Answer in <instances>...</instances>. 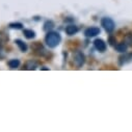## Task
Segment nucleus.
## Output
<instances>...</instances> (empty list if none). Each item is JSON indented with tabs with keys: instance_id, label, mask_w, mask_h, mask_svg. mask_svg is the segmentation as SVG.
I'll use <instances>...</instances> for the list:
<instances>
[{
	"instance_id": "nucleus-14",
	"label": "nucleus",
	"mask_w": 132,
	"mask_h": 132,
	"mask_svg": "<svg viewBox=\"0 0 132 132\" xmlns=\"http://www.w3.org/2000/svg\"><path fill=\"white\" fill-rule=\"evenodd\" d=\"M124 42L127 46L129 47H132V34H128L125 36V39H124Z\"/></svg>"
},
{
	"instance_id": "nucleus-12",
	"label": "nucleus",
	"mask_w": 132,
	"mask_h": 132,
	"mask_svg": "<svg viewBox=\"0 0 132 132\" xmlns=\"http://www.w3.org/2000/svg\"><path fill=\"white\" fill-rule=\"evenodd\" d=\"M114 48H116V50H117L118 52H126V50H127V45L125 44V42H123V43L116 44Z\"/></svg>"
},
{
	"instance_id": "nucleus-2",
	"label": "nucleus",
	"mask_w": 132,
	"mask_h": 132,
	"mask_svg": "<svg viewBox=\"0 0 132 132\" xmlns=\"http://www.w3.org/2000/svg\"><path fill=\"white\" fill-rule=\"evenodd\" d=\"M73 61H74V63H75V65L77 68H81L82 65H83V63H84V61H85V56H84V54L81 52V51H76L74 54H73Z\"/></svg>"
},
{
	"instance_id": "nucleus-6",
	"label": "nucleus",
	"mask_w": 132,
	"mask_h": 132,
	"mask_svg": "<svg viewBox=\"0 0 132 132\" xmlns=\"http://www.w3.org/2000/svg\"><path fill=\"white\" fill-rule=\"evenodd\" d=\"M38 65H39L38 61H36V60H28V61L24 64L23 69H24V70H36V69L38 68Z\"/></svg>"
},
{
	"instance_id": "nucleus-1",
	"label": "nucleus",
	"mask_w": 132,
	"mask_h": 132,
	"mask_svg": "<svg viewBox=\"0 0 132 132\" xmlns=\"http://www.w3.org/2000/svg\"><path fill=\"white\" fill-rule=\"evenodd\" d=\"M61 41V37L58 32H55V31H48V34L45 38V42L46 44L50 47V48H55L59 45Z\"/></svg>"
},
{
	"instance_id": "nucleus-10",
	"label": "nucleus",
	"mask_w": 132,
	"mask_h": 132,
	"mask_svg": "<svg viewBox=\"0 0 132 132\" xmlns=\"http://www.w3.org/2000/svg\"><path fill=\"white\" fill-rule=\"evenodd\" d=\"M23 34H24L25 38L28 39V40H31V39H34L36 37V32L34 30H31V29H25L23 31Z\"/></svg>"
},
{
	"instance_id": "nucleus-3",
	"label": "nucleus",
	"mask_w": 132,
	"mask_h": 132,
	"mask_svg": "<svg viewBox=\"0 0 132 132\" xmlns=\"http://www.w3.org/2000/svg\"><path fill=\"white\" fill-rule=\"evenodd\" d=\"M101 25L103 26V28L107 32H109V34H111V32L114 30V27H116V24H114L113 20L110 19V18H103L101 20Z\"/></svg>"
},
{
	"instance_id": "nucleus-16",
	"label": "nucleus",
	"mask_w": 132,
	"mask_h": 132,
	"mask_svg": "<svg viewBox=\"0 0 132 132\" xmlns=\"http://www.w3.org/2000/svg\"><path fill=\"white\" fill-rule=\"evenodd\" d=\"M10 27L12 28H17V29H21L23 27V25L21 23H10Z\"/></svg>"
},
{
	"instance_id": "nucleus-8",
	"label": "nucleus",
	"mask_w": 132,
	"mask_h": 132,
	"mask_svg": "<svg viewBox=\"0 0 132 132\" xmlns=\"http://www.w3.org/2000/svg\"><path fill=\"white\" fill-rule=\"evenodd\" d=\"M78 32V27L76 25H69L65 27V34L68 36H73Z\"/></svg>"
},
{
	"instance_id": "nucleus-11",
	"label": "nucleus",
	"mask_w": 132,
	"mask_h": 132,
	"mask_svg": "<svg viewBox=\"0 0 132 132\" xmlns=\"http://www.w3.org/2000/svg\"><path fill=\"white\" fill-rule=\"evenodd\" d=\"M15 43L17 44V46L19 47V49H20L22 52H26V51H27V48H28V47H27V45H26L23 41H21V40H16Z\"/></svg>"
},
{
	"instance_id": "nucleus-5",
	"label": "nucleus",
	"mask_w": 132,
	"mask_h": 132,
	"mask_svg": "<svg viewBox=\"0 0 132 132\" xmlns=\"http://www.w3.org/2000/svg\"><path fill=\"white\" fill-rule=\"evenodd\" d=\"M100 34V29L98 27H90V28H87L84 32V35L88 38H92V37H96Z\"/></svg>"
},
{
	"instance_id": "nucleus-17",
	"label": "nucleus",
	"mask_w": 132,
	"mask_h": 132,
	"mask_svg": "<svg viewBox=\"0 0 132 132\" xmlns=\"http://www.w3.org/2000/svg\"><path fill=\"white\" fill-rule=\"evenodd\" d=\"M108 42H109V44L111 45V46H116V39L114 38H109V40H108Z\"/></svg>"
},
{
	"instance_id": "nucleus-7",
	"label": "nucleus",
	"mask_w": 132,
	"mask_h": 132,
	"mask_svg": "<svg viewBox=\"0 0 132 132\" xmlns=\"http://www.w3.org/2000/svg\"><path fill=\"white\" fill-rule=\"evenodd\" d=\"M7 40H9V38L5 37L3 34L0 32V59H2L4 57V54H3V44Z\"/></svg>"
},
{
	"instance_id": "nucleus-13",
	"label": "nucleus",
	"mask_w": 132,
	"mask_h": 132,
	"mask_svg": "<svg viewBox=\"0 0 132 132\" xmlns=\"http://www.w3.org/2000/svg\"><path fill=\"white\" fill-rule=\"evenodd\" d=\"M7 64H9V67L11 69H16L20 65V60L19 59H12L7 62Z\"/></svg>"
},
{
	"instance_id": "nucleus-9",
	"label": "nucleus",
	"mask_w": 132,
	"mask_h": 132,
	"mask_svg": "<svg viewBox=\"0 0 132 132\" xmlns=\"http://www.w3.org/2000/svg\"><path fill=\"white\" fill-rule=\"evenodd\" d=\"M131 60H132V54H127V55H123L119 58V63L121 65H123V64H125Z\"/></svg>"
},
{
	"instance_id": "nucleus-4",
	"label": "nucleus",
	"mask_w": 132,
	"mask_h": 132,
	"mask_svg": "<svg viewBox=\"0 0 132 132\" xmlns=\"http://www.w3.org/2000/svg\"><path fill=\"white\" fill-rule=\"evenodd\" d=\"M94 45H95L96 49H97L98 51H100V52H104V51L106 50V43H105L103 40H101V39L95 40Z\"/></svg>"
},
{
	"instance_id": "nucleus-15",
	"label": "nucleus",
	"mask_w": 132,
	"mask_h": 132,
	"mask_svg": "<svg viewBox=\"0 0 132 132\" xmlns=\"http://www.w3.org/2000/svg\"><path fill=\"white\" fill-rule=\"evenodd\" d=\"M53 27H54V23H53L52 21H46L45 24H44V29H45L46 31L52 29Z\"/></svg>"
}]
</instances>
